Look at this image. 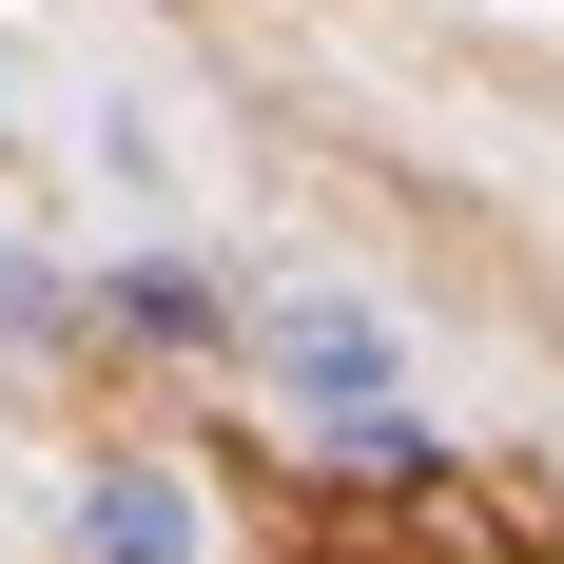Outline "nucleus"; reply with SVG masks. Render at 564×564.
<instances>
[{"mask_svg": "<svg viewBox=\"0 0 564 564\" xmlns=\"http://www.w3.org/2000/svg\"><path fill=\"white\" fill-rule=\"evenodd\" d=\"M98 292H117V332H137V350H234V332H253L195 253H137V273H98Z\"/></svg>", "mask_w": 564, "mask_h": 564, "instance_id": "7ed1b4c3", "label": "nucleus"}, {"mask_svg": "<svg viewBox=\"0 0 564 564\" xmlns=\"http://www.w3.org/2000/svg\"><path fill=\"white\" fill-rule=\"evenodd\" d=\"M234 350H253V370H273V390L312 409L332 448L409 409V332L370 312V292H332V273H312V292H253V332H234Z\"/></svg>", "mask_w": 564, "mask_h": 564, "instance_id": "f257e3e1", "label": "nucleus"}, {"mask_svg": "<svg viewBox=\"0 0 564 564\" xmlns=\"http://www.w3.org/2000/svg\"><path fill=\"white\" fill-rule=\"evenodd\" d=\"M78 564H215V507H195L175 467L98 448V467H78Z\"/></svg>", "mask_w": 564, "mask_h": 564, "instance_id": "f03ea898", "label": "nucleus"}]
</instances>
